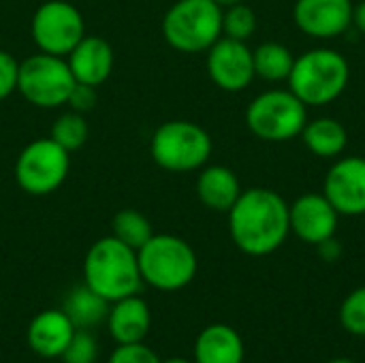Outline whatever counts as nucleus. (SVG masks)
I'll return each instance as SVG.
<instances>
[{
	"label": "nucleus",
	"instance_id": "nucleus-1",
	"mask_svg": "<svg viewBox=\"0 0 365 363\" xmlns=\"http://www.w3.org/2000/svg\"><path fill=\"white\" fill-rule=\"evenodd\" d=\"M227 214L231 240L248 257L276 252L291 233L289 203L272 188L257 186L242 190Z\"/></svg>",
	"mask_w": 365,
	"mask_h": 363
},
{
	"label": "nucleus",
	"instance_id": "nucleus-2",
	"mask_svg": "<svg viewBox=\"0 0 365 363\" xmlns=\"http://www.w3.org/2000/svg\"><path fill=\"white\" fill-rule=\"evenodd\" d=\"M83 285L109 304L139 293L143 280L137 263V250L113 235L96 240L83 259Z\"/></svg>",
	"mask_w": 365,
	"mask_h": 363
},
{
	"label": "nucleus",
	"instance_id": "nucleus-3",
	"mask_svg": "<svg viewBox=\"0 0 365 363\" xmlns=\"http://www.w3.org/2000/svg\"><path fill=\"white\" fill-rule=\"evenodd\" d=\"M137 263L143 285L163 293L186 289L199 270L195 248L171 233H154L137 250Z\"/></svg>",
	"mask_w": 365,
	"mask_h": 363
},
{
	"label": "nucleus",
	"instance_id": "nucleus-4",
	"mask_svg": "<svg viewBox=\"0 0 365 363\" xmlns=\"http://www.w3.org/2000/svg\"><path fill=\"white\" fill-rule=\"evenodd\" d=\"M351 79L346 58L329 47H317L295 58L289 75V90L306 105L321 107L342 96Z\"/></svg>",
	"mask_w": 365,
	"mask_h": 363
},
{
	"label": "nucleus",
	"instance_id": "nucleus-5",
	"mask_svg": "<svg viewBox=\"0 0 365 363\" xmlns=\"http://www.w3.org/2000/svg\"><path fill=\"white\" fill-rule=\"evenodd\" d=\"M163 36L175 51H207L222 36V9L214 0H178L163 17Z\"/></svg>",
	"mask_w": 365,
	"mask_h": 363
},
{
	"label": "nucleus",
	"instance_id": "nucleus-6",
	"mask_svg": "<svg viewBox=\"0 0 365 363\" xmlns=\"http://www.w3.org/2000/svg\"><path fill=\"white\" fill-rule=\"evenodd\" d=\"M212 148L210 133L190 120L163 122L150 139L152 160L171 173H188L205 167Z\"/></svg>",
	"mask_w": 365,
	"mask_h": 363
},
{
	"label": "nucleus",
	"instance_id": "nucleus-7",
	"mask_svg": "<svg viewBox=\"0 0 365 363\" xmlns=\"http://www.w3.org/2000/svg\"><path fill=\"white\" fill-rule=\"evenodd\" d=\"M306 122L308 107L291 90L261 92L246 109L248 131L269 143H282L299 137Z\"/></svg>",
	"mask_w": 365,
	"mask_h": 363
},
{
	"label": "nucleus",
	"instance_id": "nucleus-8",
	"mask_svg": "<svg viewBox=\"0 0 365 363\" xmlns=\"http://www.w3.org/2000/svg\"><path fill=\"white\" fill-rule=\"evenodd\" d=\"M75 83L66 58L38 51L19 62L17 92L38 109L66 105Z\"/></svg>",
	"mask_w": 365,
	"mask_h": 363
},
{
	"label": "nucleus",
	"instance_id": "nucleus-9",
	"mask_svg": "<svg viewBox=\"0 0 365 363\" xmlns=\"http://www.w3.org/2000/svg\"><path fill=\"white\" fill-rule=\"evenodd\" d=\"M71 171V156L51 137L30 141L15 160V182L32 197L56 193Z\"/></svg>",
	"mask_w": 365,
	"mask_h": 363
},
{
	"label": "nucleus",
	"instance_id": "nucleus-10",
	"mask_svg": "<svg viewBox=\"0 0 365 363\" xmlns=\"http://www.w3.org/2000/svg\"><path fill=\"white\" fill-rule=\"evenodd\" d=\"M30 34L38 51L66 58L86 36V21L73 2L47 0L34 11Z\"/></svg>",
	"mask_w": 365,
	"mask_h": 363
},
{
	"label": "nucleus",
	"instance_id": "nucleus-11",
	"mask_svg": "<svg viewBox=\"0 0 365 363\" xmlns=\"http://www.w3.org/2000/svg\"><path fill=\"white\" fill-rule=\"evenodd\" d=\"M207 75L225 92H242L250 86L255 75L252 49L246 41L220 36L207 49Z\"/></svg>",
	"mask_w": 365,
	"mask_h": 363
},
{
	"label": "nucleus",
	"instance_id": "nucleus-12",
	"mask_svg": "<svg viewBox=\"0 0 365 363\" xmlns=\"http://www.w3.org/2000/svg\"><path fill=\"white\" fill-rule=\"evenodd\" d=\"M323 195L340 216L365 214V158H338L323 182Z\"/></svg>",
	"mask_w": 365,
	"mask_h": 363
},
{
	"label": "nucleus",
	"instance_id": "nucleus-13",
	"mask_svg": "<svg viewBox=\"0 0 365 363\" xmlns=\"http://www.w3.org/2000/svg\"><path fill=\"white\" fill-rule=\"evenodd\" d=\"M338 218L340 214L325 195L306 193L289 205L291 233L310 246H319L321 242L334 237L338 231Z\"/></svg>",
	"mask_w": 365,
	"mask_h": 363
},
{
	"label": "nucleus",
	"instance_id": "nucleus-14",
	"mask_svg": "<svg viewBox=\"0 0 365 363\" xmlns=\"http://www.w3.org/2000/svg\"><path fill=\"white\" fill-rule=\"evenodd\" d=\"M353 11V0H297L293 19L312 39H334L351 28Z\"/></svg>",
	"mask_w": 365,
	"mask_h": 363
},
{
	"label": "nucleus",
	"instance_id": "nucleus-15",
	"mask_svg": "<svg viewBox=\"0 0 365 363\" xmlns=\"http://www.w3.org/2000/svg\"><path fill=\"white\" fill-rule=\"evenodd\" d=\"M75 332L77 327L62 308H49L30 321L26 342L34 355L43 359H60Z\"/></svg>",
	"mask_w": 365,
	"mask_h": 363
},
{
	"label": "nucleus",
	"instance_id": "nucleus-16",
	"mask_svg": "<svg viewBox=\"0 0 365 363\" xmlns=\"http://www.w3.org/2000/svg\"><path fill=\"white\" fill-rule=\"evenodd\" d=\"M105 323L115 344L145 342L152 329V310L148 302L135 293L118 302H111Z\"/></svg>",
	"mask_w": 365,
	"mask_h": 363
},
{
	"label": "nucleus",
	"instance_id": "nucleus-17",
	"mask_svg": "<svg viewBox=\"0 0 365 363\" xmlns=\"http://www.w3.org/2000/svg\"><path fill=\"white\" fill-rule=\"evenodd\" d=\"M66 62L77 83L98 88L113 71V49L103 36L86 34L66 56Z\"/></svg>",
	"mask_w": 365,
	"mask_h": 363
},
{
	"label": "nucleus",
	"instance_id": "nucleus-18",
	"mask_svg": "<svg viewBox=\"0 0 365 363\" xmlns=\"http://www.w3.org/2000/svg\"><path fill=\"white\" fill-rule=\"evenodd\" d=\"M244 340L231 325H207L195 340V363H244Z\"/></svg>",
	"mask_w": 365,
	"mask_h": 363
},
{
	"label": "nucleus",
	"instance_id": "nucleus-19",
	"mask_svg": "<svg viewBox=\"0 0 365 363\" xmlns=\"http://www.w3.org/2000/svg\"><path fill=\"white\" fill-rule=\"evenodd\" d=\"M242 195L237 175L225 165L201 167L197 178V197L212 212H229Z\"/></svg>",
	"mask_w": 365,
	"mask_h": 363
},
{
	"label": "nucleus",
	"instance_id": "nucleus-20",
	"mask_svg": "<svg viewBox=\"0 0 365 363\" xmlns=\"http://www.w3.org/2000/svg\"><path fill=\"white\" fill-rule=\"evenodd\" d=\"M302 139L314 156L338 158L346 150L349 133L344 124L336 118H317L306 122L302 131Z\"/></svg>",
	"mask_w": 365,
	"mask_h": 363
},
{
	"label": "nucleus",
	"instance_id": "nucleus-21",
	"mask_svg": "<svg viewBox=\"0 0 365 363\" xmlns=\"http://www.w3.org/2000/svg\"><path fill=\"white\" fill-rule=\"evenodd\" d=\"M62 310L68 315V319L77 329H90L107 319L109 302L98 293H94L88 285H81L66 295Z\"/></svg>",
	"mask_w": 365,
	"mask_h": 363
},
{
	"label": "nucleus",
	"instance_id": "nucleus-22",
	"mask_svg": "<svg viewBox=\"0 0 365 363\" xmlns=\"http://www.w3.org/2000/svg\"><path fill=\"white\" fill-rule=\"evenodd\" d=\"M252 62L257 77L276 83L289 79L295 64V56L282 43H263L252 51Z\"/></svg>",
	"mask_w": 365,
	"mask_h": 363
},
{
	"label": "nucleus",
	"instance_id": "nucleus-23",
	"mask_svg": "<svg viewBox=\"0 0 365 363\" xmlns=\"http://www.w3.org/2000/svg\"><path fill=\"white\" fill-rule=\"evenodd\" d=\"M111 235L118 237L122 244L130 246L133 250H139L152 235V223L148 220L145 214L137 212V210H120L113 220H111Z\"/></svg>",
	"mask_w": 365,
	"mask_h": 363
},
{
	"label": "nucleus",
	"instance_id": "nucleus-24",
	"mask_svg": "<svg viewBox=\"0 0 365 363\" xmlns=\"http://www.w3.org/2000/svg\"><path fill=\"white\" fill-rule=\"evenodd\" d=\"M88 133H90V128H88L83 113H77L71 109V111H64L62 116L56 118L49 137L71 154L88 141Z\"/></svg>",
	"mask_w": 365,
	"mask_h": 363
},
{
	"label": "nucleus",
	"instance_id": "nucleus-25",
	"mask_svg": "<svg viewBox=\"0 0 365 363\" xmlns=\"http://www.w3.org/2000/svg\"><path fill=\"white\" fill-rule=\"evenodd\" d=\"M257 30V15L244 2L222 9V34L235 41H248Z\"/></svg>",
	"mask_w": 365,
	"mask_h": 363
},
{
	"label": "nucleus",
	"instance_id": "nucleus-26",
	"mask_svg": "<svg viewBox=\"0 0 365 363\" xmlns=\"http://www.w3.org/2000/svg\"><path fill=\"white\" fill-rule=\"evenodd\" d=\"M340 323L351 336L365 338V287L351 291L340 306Z\"/></svg>",
	"mask_w": 365,
	"mask_h": 363
},
{
	"label": "nucleus",
	"instance_id": "nucleus-27",
	"mask_svg": "<svg viewBox=\"0 0 365 363\" xmlns=\"http://www.w3.org/2000/svg\"><path fill=\"white\" fill-rule=\"evenodd\" d=\"M60 359L62 363H96L98 359L96 338L88 329H77Z\"/></svg>",
	"mask_w": 365,
	"mask_h": 363
},
{
	"label": "nucleus",
	"instance_id": "nucleus-28",
	"mask_svg": "<svg viewBox=\"0 0 365 363\" xmlns=\"http://www.w3.org/2000/svg\"><path fill=\"white\" fill-rule=\"evenodd\" d=\"M107 363H163V359L145 342H135V344H118L111 351Z\"/></svg>",
	"mask_w": 365,
	"mask_h": 363
},
{
	"label": "nucleus",
	"instance_id": "nucleus-29",
	"mask_svg": "<svg viewBox=\"0 0 365 363\" xmlns=\"http://www.w3.org/2000/svg\"><path fill=\"white\" fill-rule=\"evenodd\" d=\"M17 73L19 62L13 58V53L0 49V101H4L17 90Z\"/></svg>",
	"mask_w": 365,
	"mask_h": 363
},
{
	"label": "nucleus",
	"instance_id": "nucleus-30",
	"mask_svg": "<svg viewBox=\"0 0 365 363\" xmlns=\"http://www.w3.org/2000/svg\"><path fill=\"white\" fill-rule=\"evenodd\" d=\"M73 111L77 113H88L94 109L96 105V88L92 86H86V83H75L71 96H68V103H66Z\"/></svg>",
	"mask_w": 365,
	"mask_h": 363
},
{
	"label": "nucleus",
	"instance_id": "nucleus-31",
	"mask_svg": "<svg viewBox=\"0 0 365 363\" xmlns=\"http://www.w3.org/2000/svg\"><path fill=\"white\" fill-rule=\"evenodd\" d=\"M317 248H319V252H321V257H323L325 261H338L340 255H342V246H340V242L336 240V235L329 237V240H325V242H321Z\"/></svg>",
	"mask_w": 365,
	"mask_h": 363
},
{
	"label": "nucleus",
	"instance_id": "nucleus-32",
	"mask_svg": "<svg viewBox=\"0 0 365 363\" xmlns=\"http://www.w3.org/2000/svg\"><path fill=\"white\" fill-rule=\"evenodd\" d=\"M353 24L365 34V0L355 6V11H353Z\"/></svg>",
	"mask_w": 365,
	"mask_h": 363
},
{
	"label": "nucleus",
	"instance_id": "nucleus-33",
	"mask_svg": "<svg viewBox=\"0 0 365 363\" xmlns=\"http://www.w3.org/2000/svg\"><path fill=\"white\" fill-rule=\"evenodd\" d=\"M220 9H227V6H233V4H240V2H244V0H214Z\"/></svg>",
	"mask_w": 365,
	"mask_h": 363
},
{
	"label": "nucleus",
	"instance_id": "nucleus-34",
	"mask_svg": "<svg viewBox=\"0 0 365 363\" xmlns=\"http://www.w3.org/2000/svg\"><path fill=\"white\" fill-rule=\"evenodd\" d=\"M163 363H195V359H186V357H171V359H165Z\"/></svg>",
	"mask_w": 365,
	"mask_h": 363
},
{
	"label": "nucleus",
	"instance_id": "nucleus-35",
	"mask_svg": "<svg viewBox=\"0 0 365 363\" xmlns=\"http://www.w3.org/2000/svg\"><path fill=\"white\" fill-rule=\"evenodd\" d=\"M327 363H355L353 359H346V357H336V359H331V362Z\"/></svg>",
	"mask_w": 365,
	"mask_h": 363
}]
</instances>
